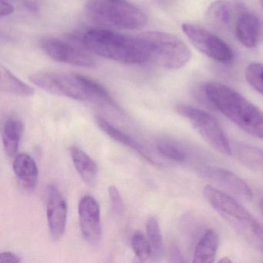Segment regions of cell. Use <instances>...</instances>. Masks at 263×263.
I'll list each match as a JSON object with an SVG mask.
<instances>
[{"label": "cell", "mask_w": 263, "mask_h": 263, "mask_svg": "<svg viewBox=\"0 0 263 263\" xmlns=\"http://www.w3.org/2000/svg\"><path fill=\"white\" fill-rule=\"evenodd\" d=\"M30 81L47 93L77 101L99 100L118 107L107 89L87 77L59 71H43L30 77Z\"/></svg>", "instance_id": "obj_3"}, {"label": "cell", "mask_w": 263, "mask_h": 263, "mask_svg": "<svg viewBox=\"0 0 263 263\" xmlns=\"http://www.w3.org/2000/svg\"><path fill=\"white\" fill-rule=\"evenodd\" d=\"M23 133L24 125L19 118L11 117L6 121L3 128L2 138L4 149L9 157H13L17 152Z\"/></svg>", "instance_id": "obj_19"}, {"label": "cell", "mask_w": 263, "mask_h": 263, "mask_svg": "<svg viewBox=\"0 0 263 263\" xmlns=\"http://www.w3.org/2000/svg\"><path fill=\"white\" fill-rule=\"evenodd\" d=\"M0 90L24 98L32 97L34 95L33 87L18 79L3 66L0 68Z\"/></svg>", "instance_id": "obj_20"}, {"label": "cell", "mask_w": 263, "mask_h": 263, "mask_svg": "<svg viewBox=\"0 0 263 263\" xmlns=\"http://www.w3.org/2000/svg\"><path fill=\"white\" fill-rule=\"evenodd\" d=\"M70 156L77 172L87 185L95 186L98 178V165L93 159L80 147H70Z\"/></svg>", "instance_id": "obj_17"}, {"label": "cell", "mask_w": 263, "mask_h": 263, "mask_svg": "<svg viewBox=\"0 0 263 263\" xmlns=\"http://www.w3.org/2000/svg\"><path fill=\"white\" fill-rule=\"evenodd\" d=\"M246 11L244 4L238 0H216L206 11V21L218 29H226Z\"/></svg>", "instance_id": "obj_13"}, {"label": "cell", "mask_w": 263, "mask_h": 263, "mask_svg": "<svg viewBox=\"0 0 263 263\" xmlns=\"http://www.w3.org/2000/svg\"><path fill=\"white\" fill-rule=\"evenodd\" d=\"M245 77L249 85L263 95V64H249L245 72Z\"/></svg>", "instance_id": "obj_23"}, {"label": "cell", "mask_w": 263, "mask_h": 263, "mask_svg": "<svg viewBox=\"0 0 263 263\" xmlns=\"http://www.w3.org/2000/svg\"><path fill=\"white\" fill-rule=\"evenodd\" d=\"M85 10L95 22L121 30H137L147 23L145 14L127 0H89Z\"/></svg>", "instance_id": "obj_5"}, {"label": "cell", "mask_w": 263, "mask_h": 263, "mask_svg": "<svg viewBox=\"0 0 263 263\" xmlns=\"http://www.w3.org/2000/svg\"><path fill=\"white\" fill-rule=\"evenodd\" d=\"M261 5H262L263 7V0H261Z\"/></svg>", "instance_id": "obj_30"}, {"label": "cell", "mask_w": 263, "mask_h": 263, "mask_svg": "<svg viewBox=\"0 0 263 263\" xmlns=\"http://www.w3.org/2000/svg\"><path fill=\"white\" fill-rule=\"evenodd\" d=\"M183 32L192 45L211 59L222 64L233 61L232 48L215 33L196 24H187L181 26Z\"/></svg>", "instance_id": "obj_8"}, {"label": "cell", "mask_w": 263, "mask_h": 263, "mask_svg": "<svg viewBox=\"0 0 263 263\" xmlns=\"http://www.w3.org/2000/svg\"><path fill=\"white\" fill-rule=\"evenodd\" d=\"M95 122L97 123L98 127L103 132H104L106 135H108L110 138L115 140L117 142L130 147L152 164H155V165H158L159 164L158 160L152 155V152L147 149L145 146L143 145L139 141H137L135 138L130 137V135H127V134L117 128L113 124H110V122H108V121L104 119L102 117L97 116L95 118Z\"/></svg>", "instance_id": "obj_14"}, {"label": "cell", "mask_w": 263, "mask_h": 263, "mask_svg": "<svg viewBox=\"0 0 263 263\" xmlns=\"http://www.w3.org/2000/svg\"><path fill=\"white\" fill-rule=\"evenodd\" d=\"M172 258H175L173 260L174 261H176V258H178V261H182V257L180 255L179 251L177 249L176 247L173 248V249L172 250Z\"/></svg>", "instance_id": "obj_28"}, {"label": "cell", "mask_w": 263, "mask_h": 263, "mask_svg": "<svg viewBox=\"0 0 263 263\" xmlns=\"http://www.w3.org/2000/svg\"><path fill=\"white\" fill-rule=\"evenodd\" d=\"M83 43L95 54L117 62H150L147 43L142 34L133 36L110 30H90L84 33Z\"/></svg>", "instance_id": "obj_2"}, {"label": "cell", "mask_w": 263, "mask_h": 263, "mask_svg": "<svg viewBox=\"0 0 263 263\" xmlns=\"http://www.w3.org/2000/svg\"><path fill=\"white\" fill-rule=\"evenodd\" d=\"M220 262L232 263V261L229 259V257H224L222 259L220 260Z\"/></svg>", "instance_id": "obj_29"}, {"label": "cell", "mask_w": 263, "mask_h": 263, "mask_svg": "<svg viewBox=\"0 0 263 263\" xmlns=\"http://www.w3.org/2000/svg\"><path fill=\"white\" fill-rule=\"evenodd\" d=\"M201 176L215 183L228 192L243 201H252V194L250 187L233 172L217 167H204L200 170Z\"/></svg>", "instance_id": "obj_11"}, {"label": "cell", "mask_w": 263, "mask_h": 263, "mask_svg": "<svg viewBox=\"0 0 263 263\" xmlns=\"http://www.w3.org/2000/svg\"><path fill=\"white\" fill-rule=\"evenodd\" d=\"M209 101L235 125L263 140V111L232 87L210 82L204 87Z\"/></svg>", "instance_id": "obj_1"}, {"label": "cell", "mask_w": 263, "mask_h": 263, "mask_svg": "<svg viewBox=\"0 0 263 263\" xmlns=\"http://www.w3.org/2000/svg\"><path fill=\"white\" fill-rule=\"evenodd\" d=\"M235 35L244 47L253 48L259 42L261 37V24L253 13L246 11L235 23Z\"/></svg>", "instance_id": "obj_15"}, {"label": "cell", "mask_w": 263, "mask_h": 263, "mask_svg": "<svg viewBox=\"0 0 263 263\" xmlns=\"http://www.w3.org/2000/svg\"><path fill=\"white\" fill-rule=\"evenodd\" d=\"M13 166L15 175L23 187L27 190H34L38 184L39 170L33 158L27 154H20L15 158Z\"/></svg>", "instance_id": "obj_16"}, {"label": "cell", "mask_w": 263, "mask_h": 263, "mask_svg": "<svg viewBox=\"0 0 263 263\" xmlns=\"http://www.w3.org/2000/svg\"><path fill=\"white\" fill-rule=\"evenodd\" d=\"M80 226L83 236L92 246L99 244L102 238L101 209L97 200L90 195L81 198L78 206Z\"/></svg>", "instance_id": "obj_10"}, {"label": "cell", "mask_w": 263, "mask_h": 263, "mask_svg": "<svg viewBox=\"0 0 263 263\" xmlns=\"http://www.w3.org/2000/svg\"><path fill=\"white\" fill-rule=\"evenodd\" d=\"M132 246L135 255L141 260H146L152 255L148 240L141 232H135L132 238Z\"/></svg>", "instance_id": "obj_24"}, {"label": "cell", "mask_w": 263, "mask_h": 263, "mask_svg": "<svg viewBox=\"0 0 263 263\" xmlns=\"http://www.w3.org/2000/svg\"><path fill=\"white\" fill-rule=\"evenodd\" d=\"M47 216L52 238L60 239L66 230L67 205L58 187L53 184L47 190Z\"/></svg>", "instance_id": "obj_12"}, {"label": "cell", "mask_w": 263, "mask_h": 263, "mask_svg": "<svg viewBox=\"0 0 263 263\" xmlns=\"http://www.w3.org/2000/svg\"><path fill=\"white\" fill-rule=\"evenodd\" d=\"M14 12V7L13 5L7 3V1L1 0L0 2V16L1 17L10 16Z\"/></svg>", "instance_id": "obj_27"}, {"label": "cell", "mask_w": 263, "mask_h": 263, "mask_svg": "<svg viewBox=\"0 0 263 263\" xmlns=\"http://www.w3.org/2000/svg\"><path fill=\"white\" fill-rule=\"evenodd\" d=\"M43 50L53 61L83 67H95L93 58L82 49L58 38H45L41 43Z\"/></svg>", "instance_id": "obj_9"}, {"label": "cell", "mask_w": 263, "mask_h": 263, "mask_svg": "<svg viewBox=\"0 0 263 263\" xmlns=\"http://www.w3.org/2000/svg\"><path fill=\"white\" fill-rule=\"evenodd\" d=\"M147 240L152 249V256L155 259H161L164 255V241L159 224L156 218L150 217L146 222Z\"/></svg>", "instance_id": "obj_21"}, {"label": "cell", "mask_w": 263, "mask_h": 263, "mask_svg": "<svg viewBox=\"0 0 263 263\" xmlns=\"http://www.w3.org/2000/svg\"><path fill=\"white\" fill-rule=\"evenodd\" d=\"M203 195L208 202L238 232L263 250V227L233 196L212 185H206Z\"/></svg>", "instance_id": "obj_4"}, {"label": "cell", "mask_w": 263, "mask_h": 263, "mask_svg": "<svg viewBox=\"0 0 263 263\" xmlns=\"http://www.w3.org/2000/svg\"><path fill=\"white\" fill-rule=\"evenodd\" d=\"M177 112L192 124L200 136L218 153L226 156L232 154L230 142L215 117L207 111L185 104L177 107Z\"/></svg>", "instance_id": "obj_7"}, {"label": "cell", "mask_w": 263, "mask_h": 263, "mask_svg": "<svg viewBox=\"0 0 263 263\" xmlns=\"http://www.w3.org/2000/svg\"><path fill=\"white\" fill-rule=\"evenodd\" d=\"M150 55V62L168 70L184 67L192 58V51L184 41L164 32L143 33Z\"/></svg>", "instance_id": "obj_6"}, {"label": "cell", "mask_w": 263, "mask_h": 263, "mask_svg": "<svg viewBox=\"0 0 263 263\" xmlns=\"http://www.w3.org/2000/svg\"><path fill=\"white\" fill-rule=\"evenodd\" d=\"M218 242L219 238L216 231L211 229L205 232L195 248L193 262H213L216 256Z\"/></svg>", "instance_id": "obj_18"}, {"label": "cell", "mask_w": 263, "mask_h": 263, "mask_svg": "<svg viewBox=\"0 0 263 263\" xmlns=\"http://www.w3.org/2000/svg\"><path fill=\"white\" fill-rule=\"evenodd\" d=\"M109 197L111 201L112 210L117 215H121L124 212V201L118 189L115 186L108 187Z\"/></svg>", "instance_id": "obj_25"}, {"label": "cell", "mask_w": 263, "mask_h": 263, "mask_svg": "<svg viewBox=\"0 0 263 263\" xmlns=\"http://www.w3.org/2000/svg\"><path fill=\"white\" fill-rule=\"evenodd\" d=\"M158 153L174 162L182 164L187 160V153L180 144L171 140H160L156 144Z\"/></svg>", "instance_id": "obj_22"}, {"label": "cell", "mask_w": 263, "mask_h": 263, "mask_svg": "<svg viewBox=\"0 0 263 263\" xmlns=\"http://www.w3.org/2000/svg\"><path fill=\"white\" fill-rule=\"evenodd\" d=\"M21 258L16 254L10 252L0 253V263H21Z\"/></svg>", "instance_id": "obj_26"}]
</instances>
